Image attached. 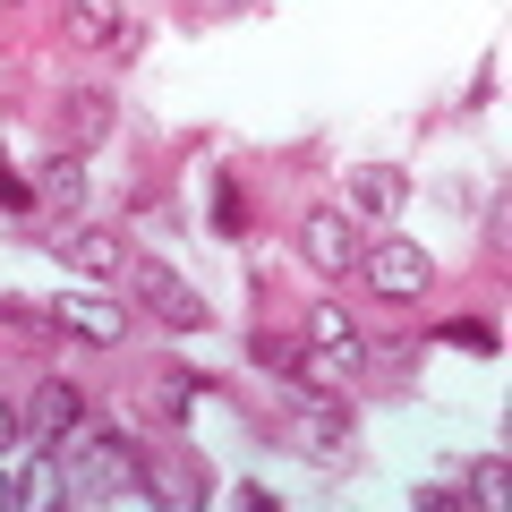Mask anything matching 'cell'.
Here are the masks:
<instances>
[{"instance_id":"cell-6","label":"cell","mask_w":512,"mask_h":512,"mask_svg":"<svg viewBox=\"0 0 512 512\" xmlns=\"http://www.w3.org/2000/svg\"><path fill=\"white\" fill-rule=\"evenodd\" d=\"M308 350H316V367H367V342H359V325H350L342 308H316L308 316Z\"/></svg>"},{"instance_id":"cell-1","label":"cell","mask_w":512,"mask_h":512,"mask_svg":"<svg viewBox=\"0 0 512 512\" xmlns=\"http://www.w3.org/2000/svg\"><path fill=\"white\" fill-rule=\"evenodd\" d=\"M43 495H60V504H146L154 487L137 478V453L120 436L69 427V436H52V461L35 470V504Z\"/></svg>"},{"instance_id":"cell-18","label":"cell","mask_w":512,"mask_h":512,"mask_svg":"<svg viewBox=\"0 0 512 512\" xmlns=\"http://www.w3.org/2000/svg\"><path fill=\"white\" fill-rule=\"evenodd\" d=\"M367 367H384V376H410V367H419V342H384V350H367Z\"/></svg>"},{"instance_id":"cell-12","label":"cell","mask_w":512,"mask_h":512,"mask_svg":"<svg viewBox=\"0 0 512 512\" xmlns=\"http://www.w3.org/2000/svg\"><path fill=\"white\" fill-rule=\"evenodd\" d=\"M69 35L77 43H120V0H69Z\"/></svg>"},{"instance_id":"cell-9","label":"cell","mask_w":512,"mask_h":512,"mask_svg":"<svg viewBox=\"0 0 512 512\" xmlns=\"http://www.w3.org/2000/svg\"><path fill=\"white\" fill-rule=\"evenodd\" d=\"M205 402H214V384L188 376V367H163V376H154V410H163V419H197Z\"/></svg>"},{"instance_id":"cell-14","label":"cell","mask_w":512,"mask_h":512,"mask_svg":"<svg viewBox=\"0 0 512 512\" xmlns=\"http://www.w3.org/2000/svg\"><path fill=\"white\" fill-rule=\"evenodd\" d=\"M103 120H111L103 94H77V103H69V146H94V137H103Z\"/></svg>"},{"instance_id":"cell-21","label":"cell","mask_w":512,"mask_h":512,"mask_svg":"<svg viewBox=\"0 0 512 512\" xmlns=\"http://www.w3.org/2000/svg\"><path fill=\"white\" fill-rule=\"evenodd\" d=\"M478 504H487V512H495V504H504V453H495V461H487V470H478Z\"/></svg>"},{"instance_id":"cell-10","label":"cell","mask_w":512,"mask_h":512,"mask_svg":"<svg viewBox=\"0 0 512 512\" xmlns=\"http://www.w3.org/2000/svg\"><path fill=\"white\" fill-rule=\"evenodd\" d=\"M60 265H77V274H120V239L111 231H77V239H60Z\"/></svg>"},{"instance_id":"cell-16","label":"cell","mask_w":512,"mask_h":512,"mask_svg":"<svg viewBox=\"0 0 512 512\" xmlns=\"http://www.w3.org/2000/svg\"><path fill=\"white\" fill-rule=\"evenodd\" d=\"M0 325H18V333H52V308H35V299H0Z\"/></svg>"},{"instance_id":"cell-5","label":"cell","mask_w":512,"mask_h":512,"mask_svg":"<svg viewBox=\"0 0 512 512\" xmlns=\"http://www.w3.org/2000/svg\"><path fill=\"white\" fill-rule=\"evenodd\" d=\"M291 444H299V453H316V461H333V470H342V461H359L350 419H342L333 402H308V410H299V419H291Z\"/></svg>"},{"instance_id":"cell-20","label":"cell","mask_w":512,"mask_h":512,"mask_svg":"<svg viewBox=\"0 0 512 512\" xmlns=\"http://www.w3.org/2000/svg\"><path fill=\"white\" fill-rule=\"evenodd\" d=\"M214 231H231V239L248 231V205H239V188H222V205H214Z\"/></svg>"},{"instance_id":"cell-23","label":"cell","mask_w":512,"mask_h":512,"mask_svg":"<svg viewBox=\"0 0 512 512\" xmlns=\"http://www.w3.org/2000/svg\"><path fill=\"white\" fill-rule=\"evenodd\" d=\"M9 444H18V410L0 402V453H9Z\"/></svg>"},{"instance_id":"cell-7","label":"cell","mask_w":512,"mask_h":512,"mask_svg":"<svg viewBox=\"0 0 512 512\" xmlns=\"http://www.w3.org/2000/svg\"><path fill=\"white\" fill-rule=\"evenodd\" d=\"M52 333H77V342H94V350L128 342V325H120L111 299H60V308H52Z\"/></svg>"},{"instance_id":"cell-17","label":"cell","mask_w":512,"mask_h":512,"mask_svg":"<svg viewBox=\"0 0 512 512\" xmlns=\"http://www.w3.org/2000/svg\"><path fill=\"white\" fill-rule=\"evenodd\" d=\"M43 197H52V205H77V197H86V180H77V163H52V171H43Z\"/></svg>"},{"instance_id":"cell-19","label":"cell","mask_w":512,"mask_h":512,"mask_svg":"<svg viewBox=\"0 0 512 512\" xmlns=\"http://www.w3.org/2000/svg\"><path fill=\"white\" fill-rule=\"evenodd\" d=\"M0 214H35V188H26L18 171H0Z\"/></svg>"},{"instance_id":"cell-8","label":"cell","mask_w":512,"mask_h":512,"mask_svg":"<svg viewBox=\"0 0 512 512\" xmlns=\"http://www.w3.org/2000/svg\"><path fill=\"white\" fill-rule=\"evenodd\" d=\"M26 427H35L43 444H52V436H69V427H86V393L52 376V384H43V393H35V410H26Z\"/></svg>"},{"instance_id":"cell-13","label":"cell","mask_w":512,"mask_h":512,"mask_svg":"<svg viewBox=\"0 0 512 512\" xmlns=\"http://www.w3.org/2000/svg\"><path fill=\"white\" fill-rule=\"evenodd\" d=\"M248 359L265 367V376H308L316 350H308V342H282V333H265V342H248Z\"/></svg>"},{"instance_id":"cell-4","label":"cell","mask_w":512,"mask_h":512,"mask_svg":"<svg viewBox=\"0 0 512 512\" xmlns=\"http://www.w3.org/2000/svg\"><path fill=\"white\" fill-rule=\"evenodd\" d=\"M128 282H137V299H146V308L163 316V325H180V333H197V325H205V299L188 291V282L171 274V265H154V256H137V274H128Z\"/></svg>"},{"instance_id":"cell-3","label":"cell","mask_w":512,"mask_h":512,"mask_svg":"<svg viewBox=\"0 0 512 512\" xmlns=\"http://www.w3.org/2000/svg\"><path fill=\"white\" fill-rule=\"evenodd\" d=\"M299 248H308L316 274H350V265H359V231H350L342 205H308V214H299Z\"/></svg>"},{"instance_id":"cell-2","label":"cell","mask_w":512,"mask_h":512,"mask_svg":"<svg viewBox=\"0 0 512 512\" xmlns=\"http://www.w3.org/2000/svg\"><path fill=\"white\" fill-rule=\"evenodd\" d=\"M359 265H367V291H376V299H419L427 282H436L427 248H410V239H384V248H359Z\"/></svg>"},{"instance_id":"cell-22","label":"cell","mask_w":512,"mask_h":512,"mask_svg":"<svg viewBox=\"0 0 512 512\" xmlns=\"http://www.w3.org/2000/svg\"><path fill=\"white\" fill-rule=\"evenodd\" d=\"M9 504H35V478H0V512Z\"/></svg>"},{"instance_id":"cell-15","label":"cell","mask_w":512,"mask_h":512,"mask_svg":"<svg viewBox=\"0 0 512 512\" xmlns=\"http://www.w3.org/2000/svg\"><path fill=\"white\" fill-rule=\"evenodd\" d=\"M436 342H453V350H478V359H495V325H487V316H461V325H444Z\"/></svg>"},{"instance_id":"cell-11","label":"cell","mask_w":512,"mask_h":512,"mask_svg":"<svg viewBox=\"0 0 512 512\" xmlns=\"http://www.w3.org/2000/svg\"><path fill=\"white\" fill-rule=\"evenodd\" d=\"M350 197H359L367 214H393V205L410 197V180H402V171H384V163H367V171H350Z\"/></svg>"}]
</instances>
